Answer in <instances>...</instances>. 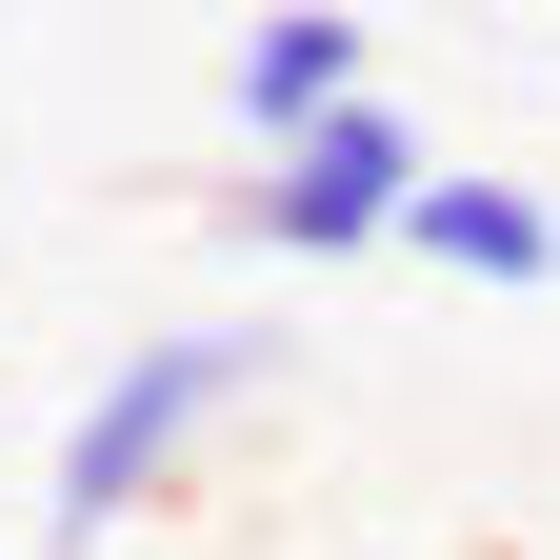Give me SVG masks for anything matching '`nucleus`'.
Masks as SVG:
<instances>
[{"instance_id":"f257e3e1","label":"nucleus","mask_w":560,"mask_h":560,"mask_svg":"<svg viewBox=\"0 0 560 560\" xmlns=\"http://www.w3.org/2000/svg\"><path fill=\"white\" fill-rule=\"evenodd\" d=\"M260 381H280V320H161V340H120V361L60 400V441H40V560H101L120 521H161L180 480L241 441Z\"/></svg>"},{"instance_id":"f03ea898","label":"nucleus","mask_w":560,"mask_h":560,"mask_svg":"<svg viewBox=\"0 0 560 560\" xmlns=\"http://www.w3.org/2000/svg\"><path fill=\"white\" fill-rule=\"evenodd\" d=\"M400 200H420V120L400 101H340L320 140H280V161L241 180V241L260 260H381Z\"/></svg>"},{"instance_id":"7ed1b4c3","label":"nucleus","mask_w":560,"mask_h":560,"mask_svg":"<svg viewBox=\"0 0 560 560\" xmlns=\"http://www.w3.org/2000/svg\"><path fill=\"white\" fill-rule=\"evenodd\" d=\"M221 101H241V140L280 161V140H320L340 101H381V40L340 21V0H280V21H241V60H221Z\"/></svg>"},{"instance_id":"20e7f679","label":"nucleus","mask_w":560,"mask_h":560,"mask_svg":"<svg viewBox=\"0 0 560 560\" xmlns=\"http://www.w3.org/2000/svg\"><path fill=\"white\" fill-rule=\"evenodd\" d=\"M400 260L480 280V301H540V280H560V200H540V180H460V161H420V200H400Z\"/></svg>"}]
</instances>
